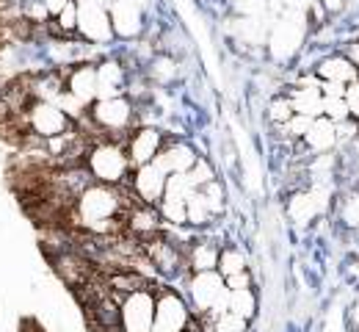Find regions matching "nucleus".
I'll return each instance as SVG.
<instances>
[{"label":"nucleus","instance_id":"nucleus-1","mask_svg":"<svg viewBox=\"0 0 359 332\" xmlns=\"http://www.w3.org/2000/svg\"><path fill=\"white\" fill-rule=\"evenodd\" d=\"M89 125L105 139L128 142V136L138 128V102L128 95L94 100L89 108Z\"/></svg>","mask_w":359,"mask_h":332},{"label":"nucleus","instance_id":"nucleus-2","mask_svg":"<svg viewBox=\"0 0 359 332\" xmlns=\"http://www.w3.org/2000/svg\"><path fill=\"white\" fill-rule=\"evenodd\" d=\"M185 299L194 316L213 321L229 310V288L219 269L213 272H191L185 277Z\"/></svg>","mask_w":359,"mask_h":332},{"label":"nucleus","instance_id":"nucleus-3","mask_svg":"<svg viewBox=\"0 0 359 332\" xmlns=\"http://www.w3.org/2000/svg\"><path fill=\"white\" fill-rule=\"evenodd\" d=\"M86 169L97 183L105 186H128L130 175H133V161L125 150V142H114V139H94L89 155H86Z\"/></svg>","mask_w":359,"mask_h":332},{"label":"nucleus","instance_id":"nucleus-4","mask_svg":"<svg viewBox=\"0 0 359 332\" xmlns=\"http://www.w3.org/2000/svg\"><path fill=\"white\" fill-rule=\"evenodd\" d=\"M310 28V14H299V11H282L269 31V50L273 58L279 61H287L293 58L302 42H304V34Z\"/></svg>","mask_w":359,"mask_h":332},{"label":"nucleus","instance_id":"nucleus-5","mask_svg":"<svg viewBox=\"0 0 359 332\" xmlns=\"http://www.w3.org/2000/svg\"><path fill=\"white\" fill-rule=\"evenodd\" d=\"M22 128L47 142V139H55V136L72 131L75 122L67 111H61V105H55L50 100H34L22 114Z\"/></svg>","mask_w":359,"mask_h":332},{"label":"nucleus","instance_id":"nucleus-6","mask_svg":"<svg viewBox=\"0 0 359 332\" xmlns=\"http://www.w3.org/2000/svg\"><path fill=\"white\" fill-rule=\"evenodd\" d=\"M155 296H158V288H141V291L122 296V302H119V327H122V332H152Z\"/></svg>","mask_w":359,"mask_h":332},{"label":"nucleus","instance_id":"nucleus-7","mask_svg":"<svg viewBox=\"0 0 359 332\" xmlns=\"http://www.w3.org/2000/svg\"><path fill=\"white\" fill-rule=\"evenodd\" d=\"M78 39L89 45H111L114 25H111V11L100 0H78Z\"/></svg>","mask_w":359,"mask_h":332},{"label":"nucleus","instance_id":"nucleus-8","mask_svg":"<svg viewBox=\"0 0 359 332\" xmlns=\"http://www.w3.org/2000/svg\"><path fill=\"white\" fill-rule=\"evenodd\" d=\"M194 319L188 299L175 288H158L155 296V324L152 332H182Z\"/></svg>","mask_w":359,"mask_h":332},{"label":"nucleus","instance_id":"nucleus-9","mask_svg":"<svg viewBox=\"0 0 359 332\" xmlns=\"http://www.w3.org/2000/svg\"><path fill=\"white\" fill-rule=\"evenodd\" d=\"M144 0H114L108 3V11H111V25H114V36L116 39H138L144 31H147V22H144Z\"/></svg>","mask_w":359,"mask_h":332},{"label":"nucleus","instance_id":"nucleus-10","mask_svg":"<svg viewBox=\"0 0 359 332\" xmlns=\"http://www.w3.org/2000/svg\"><path fill=\"white\" fill-rule=\"evenodd\" d=\"M166 139H169V136H166L161 128H155V125H138L133 133L128 136V142H125V150H128L133 166L152 164V161L158 158V152L163 150Z\"/></svg>","mask_w":359,"mask_h":332},{"label":"nucleus","instance_id":"nucleus-11","mask_svg":"<svg viewBox=\"0 0 359 332\" xmlns=\"http://www.w3.org/2000/svg\"><path fill=\"white\" fill-rule=\"evenodd\" d=\"M128 84H130V67L122 58L105 55L97 61V100L128 95Z\"/></svg>","mask_w":359,"mask_h":332},{"label":"nucleus","instance_id":"nucleus-12","mask_svg":"<svg viewBox=\"0 0 359 332\" xmlns=\"http://www.w3.org/2000/svg\"><path fill=\"white\" fill-rule=\"evenodd\" d=\"M166 180L169 175L161 172L155 164H144V166H135L133 175H130V191L135 194L138 202H147V205H158L166 194Z\"/></svg>","mask_w":359,"mask_h":332},{"label":"nucleus","instance_id":"nucleus-13","mask_svg":"<svg viewBox=\"0 0 359 332\" xmlns=\"http://www.w3.org/2000/svg\"><path fill=\"white\" fill-rule=\"evenodd\" d=\"M326 197L329 191L320 189V186H310L304 191H296L290 199H287V216L290 222L296 225H310L313 219H318L326 208Z\"/></svg>","mask_w":359,"mask_h":332},{"label":"nucleus","instance_id":"nucleus-14","mask_svg":"<svg viewBox=\"0 0 359 332\" xmlns=\"http://www.w3.org/2000/svg\"><path fill=\"white\" fill-rule=\"evenodd\" d=\"M196 158H199V152H196V147L191 142H185V139H166L163 150L158 152V158L152 164L161 172H166V175H177V172H188L196 164Z\"/></svg>","mask_w":359,"mask_h":332},{"label":"nucleus","instance_id":"nucleus-15","mask_svg":"<svg viewBox=\"0 0 359 332\" xmlns=\"http://www.w3.org/2000/svg\"><path fill=\"white\" fill-rule=\"evenodd\" d=\"M125 225H128V233L138 241H147V238L163 233V216H161L158 205H147V202H135L125 213Z\"/></svg>","mask_w":359,"mask_h":332},{"label":"nucleus","instance_id":"nucleus-16","mask_svg":"<svg viewBox=\"0 0 359 332\" xmlns=\"http://www.w3.org/2000/svg\"><path fill=\"white\" fill-rule=\"evenodd\" d=\"M287 97L293 102V111L296 114H304V117H323V92H320V81L313 72V78H304L299 81L293 89H287Z\"/></svg>","mask_w":359,"mask_h":332},{"label":"nucleus","instance_id":"nucleus-17","mask_svg":"<svg viewBox=\"0 0 359 332\" xmlns=\"http://www.w3.org/2000/svg\"><path fill=\"white\" fill-rule=\"evenodd\" d=\"M67 92L86 105L97 100V64L94 61H81L75 67H67Z\"/></svg>","mask_w":359,"mask_h":332},{"label":"nucleus","instance_id":"nucleus-18","mask_svg":"<svg viewBox=\"0 0 359 332\" xmlns=\"http://www.w3.org/2000/svg\"><path fill=\"white\" fill-rule=\"evenodd\" d=\"M315 75H318V81H329V84H343V86H348L351 81H357L359 72L357 67H354V61L346 55V53H332V55H326V58H320L318 64H315L313 69Z\"/></svg>","mask_w":359,"mask_h":332},{"label":"nucleus","instance_id":"nucleus-19","mask_svg":"<svg viewBox=\"0 0 359 332\" xmlns=\"http://www.w3.org/2000/svg\"><path fill=\"white\" fill-rule=\"evenodd\" d=\"M219 255H222V244H216L213 238H196L185 249L191 272H213V269H219Z\"/></svg>","mask_w":359,"mask_h":332},{"label":"nucleus","instance_id":"nucleus-20","mask_svg":"<svg viewBox=\"0 0 359 332\" xmlns=\"http://www.w3.org/2000/svg\"><path fill=\"white\" fill-rule=\"evenodd\" d=\"M302 144L313 152V155H326V152H332L334 147H337V125L332 122V119H326V117H318L313 119V125H310V131H307V136L302 139Z\"/></svg>","mask_w":359,"mask_h":332},{"label":"nucleus","instance_id":"nucleus-21","mask_svg":"<svg viewBox=\"0 0 359 332\" xmlns=\"http://www.w3.org/2000/svg\"><path fill=\"white\" fill-rule=\"evenodd\" d=\"M144 75L149 78L152 86L166 89V86H172L180 78V61L172 53H155V58L144 67Z\"/></svg>","mask_w":359,"mask_h":332},{"label":"nucleus","instance_id":"nucleus-22","mask_svg":"<svg viewBox=\"0 0 359 332\" xmlns=\"http://www.w3.org/2000/svg\"><path fill=\"white\" fill-rule=\"evenodd\" d=\"M158 211L166 227H188V199L163 194V199L158 202Z\"/></svg>","mask_w":359,"mask_h":332},{"label":"nucleus","instance_id":"nucleus-23","mask_svg":"<svg viewBox=\"0 0 359 332\" xmlns=\"http://www.w3.org/2000/svg\"><path fill=\"white\" fill-rule=\"evenodd\" d=\"M246 269H249V255L243 252V246H238V244L222 246V255H219V272H222V277H232V274L246 272Z\"/></svg>","mask_w":359,"mask_h":332},{"label":"nucleus","instance_id":"nucleus-24","mask_svg":"<svg viewBox=\"0 0 359 332\" xmlns=\"http://www.w3.org/2000/svg\"><path fill=\"white\" fill-rule=\"evenodd\" d=\"M229 313L252 321L257 316V291L255 288H241V291H229Z\"/></svg>","mask_w":359,"mask_h":332},{"label":"nucleus","instance_id":"nucleus-25","mask_svg":"<svg viewBox=\"0 0 359 332\" xmlns=\"http://www.w3.org/2000/svg\"><path fill=\"white\" fill-rule=\"evenodd\" d=\"M213 219H216V216H213V211L208 208V202H205L202 191L196 189L191 197H188V227L202 230V227H208Z\"/></svg>","mask_w":359,"mask_h":332},{"label":"nucleus","instance_id":"nucleus-26","mask_svg":"<svg viewBox=\"0 0 359 332\" xmlns=\"http://www.w3.org/2000/svg\"><path fill=\"white\" fill-rule=\"evenodd\" d=\"M337 219L343 222V227L357 230V225H359V189L348 191V194H343V197H340V202H337Z\"/></svg>","mask_w":359,"mask_h":332},{"label":"nucleus","instance_id":"nucleus-27","mask_svg":"<svg viewBox=\"0 0 359 332\" xmlns=\"http://www.w3.org/2000/svg\"><path fill=\"white\" fill-rule=\"evenodd\" d=\"M293 114H296V111H293V102H290V97H287V92H285V95L271 97L266 117H269V122L273 125V128H282V125H287Z\"/></svg>","mask_w":359,"mask_h":332},{"label":"nucleus","instance_id":"nucleus-28","mask_svg":"<svg viewBox=\"0 0 359 332\" xmlns=\"http://www.w3.org/2000/svg\"><path fill=\"white\" fill-rule=\"evenodd\" d=\"M188 178H191V183H194V189H202V186L219 180V172H216V166H213V161H210L208 155H199L196 164L188 169Z\"/></svg>","mask_w":359,"mask_h":332},{"label":"nucleus","instance_id":"nucleus-29","mask_svg":"<svg viewBox=\"0 0 359 332\" xmlns=\"http://www.w3.org/2000/svg\"><path fill=\"white\" fill-rule=\"evenodd\" d=\"M310 125H313V117H304V114H293L290 117V122L287 125H282V128H276L287 142H302L304 136H307V131H310Z\"/></svg>","mask_w":359,"mask_h":332},{"label":"nucleus","instance_id":"nucleus-30","mask_svg":"<svg viewBox=\"0 0 359 332\" xmlns=\"http://www.w3.org/2000/svg\"><path fill=\"white\" fill-rule=\"evenodd\" d=\"M202 197H205V202H208V208L213 211V216H222L226 208V191L222 186V180H213V183H208V186H202Z\"/></svg>","mask_w":359,"mask_h":332},{"label":"nucleus","instance_id":"nucleus-31","mask_svg":"<svg viewBox=\"0 0 359 332\" xmlns=\"http://www.w3.org/2000/svg\"><path fill=\"white\" fill-rule=\"evenodd\" d=\"M323 117H326V119H332L334 125H337V122L351 119L348 105H346V95L343 97H326L323 95Z\"/></svg>","mask_w":359,"mask_h":332},{"label":"nucleus","instance_id":"nucleus-32","mask_svg":"<svg viewBox=\"0 0 359 332\" xmlns=\"http://www.w3.org/2000/svg\"><path fill=\"white\" fill-rule=\"evenodd\" d=\"M210 332H249V321L226 310L219 319L210 321Z\"/></svg>","mask_w":359,"mask_h":332},{"label":"nucleus","instance_id":"nucleus-33","mask_svg":"<svg viewBox=\"0 0 359 332\" xmlns=\"http://www.w3.org/2000/svg\"><path fill=\"white\" fill-rule=\"evenodd\" d=\"M235 11H238V17L266 20V17H271V3L269 0H235Z\"/></svg>","mask_w":359,"mask_h":332},{"label":"nucleus","instance_id":"nucleus-34","mask_svg":"<svg viewBox=\"0 0 359 332\" xmlns=\"http://www.w3.org/2000/svg\"><path fill=\"white\" fill-rule=\"evenodd\" d=\"M194 191H196V189H194V183H191L188 172L169 175V180H166V194H172V197H180V199H188Z\"/></svg>","mask_w":359,"mask_h":332},{"label":"nucleus","instance_id":"nucleus-35","mask_svg":"<svg viewBox=\"0 0 359 332\" xmlns=\"http://www.w3.org/2000/svg\"><path fill=\"white\" fill-rule=\"evenodd\" d=\"M346 105H348L351 119H354V122H359V78H357V81H351V84L346 86Z\"/></svg>","mask_w":359,"mask_h":332},{"label":"nucleus","instance_id":"nucleus-36","mask_svg":"<svg viewBox=\"0 0 359 332\" xmlns=\"http://www.w3.org/2000/svg\"><path fill=\"white\" fill-rule=\"evenodd\" d=\"M224 283L229 291H241V288H255V277H252V269L246 272H238L232 277H224Z\"/></svg>","mask_w":359,"mask_h":332},{"label":"nucleus","instance_id":"nucleus-37","mask_svg":"<svg viewBox=\"0 0 359 332\" xmlns=\"http://www.w3.org/2000/svg\"><path fill=\"white\" fill-rule=\"evenodd\" d=\"M285 11H299V14H310L315 0H279Z\"/></svg>","mask_w":359,"mask_h":332},{"label":"nucleus","instance_id":"nucleus-38","mask_svg":"<svg viewBox=\"0 0 359 332\" xmlns=\"http://www.w3.org/2000/svg\"><path fill=\"white\" fill-rule=\"evenodd\" d=\"M320 92L326 97H343L346 95V86L343 84H329V81H320Z\"/></svg>","mask_w":359,"mask_h":332},{"label":"nucleus","instance_id":"nucleus-39","mask_svg":"<svg viewBox=\"0 0 359 332\" xmlns=\"http://www.w3.org/2000/svg\"><path fill=\"white\" fill-rule=\"evenodd\" d=\"M320 6L326 14H340L346 8V0H320Z\"/></svg>","mask_w":359,"mask_h":332},{"label":"nucleus","instance_id":"nucleus-40","mask_svg":"<svg viewBox=\"0 0 359 332\" xmlns=\"http://www.w3.org/2000/svg\"><path fill=\"white\" fill-rule=\"evenodd\" d=\"M42 3H45V6H47V11H50V17H55V14H58V11H61V8L67 6V3H72V0H42Z\"/></svg>","mask_w":359,"mask_h":332},{"label":"nucleus","instance_id":"nucleus-41","mask_svg":"<svg viewBox=\"0 0 359 332\" xmlns=\"http://www.w3.org/2000/svg\"><path fill=\"white\" fill-rule=\"evenodd\" d=\"M346 55H348V58L354 61V67H357V72H359V39H357V42H351V45H348V50H346Z\"/></svg>","mask_w":359,"mask_h":332},{"label":"nucleus","instance_id":"nucleus-42","mask_svg":"<svg viewBox=\"0 0 359 332\" xmlns=\"http://www.w3.org/2000/svg\"><path fill=\"white\" fill-rule=\"evenodd\" d=\"M351 324H354V330H359V302L351 307Z\"/></svg>","mask_w":359,"mask_h":332},{"label":"nucleus","instance_id":"nucleus-43","mask_svg":"<svg viewBox=\"0 0 359 332\" xmlns=\"http://www.w3.org/2000/svg\"><path fill=\"white\" fill-rule=\"evenodd\" d=\"M22 332H42V330H39V327H36V324H34V321H28V324H25V327H22Z\"/></svg>","mask_w":359,"mask_h":332},{"label":"nucleus","instance_id":"nucleus-44","mask_svg":"<svg viewBox=\"0 0 359 332\" xmlns=\"http://www.w3.org/2000/svg\"><path fill=\"white\" fill-rule=\"evenodd\" d=\"M354 233H357V238H359V225H357V230H354Z\"/></svg>","mask_w":359,"mask_h":332},{"label":"nucleus","instance_id":"nucleus-45","mask_svg":"<svg viewBox=\"0 0 359 332\" xmlns=\"http://www.w3.org/2000/svg\"><path fill=\"white\" fill-rule=\"evenodd\" d=\"M100 3H105V6H108V0H100Z\"/></svg>","mask_w":359,"mask_h":332},{"label":"nucleus","instance_id":"nucleus-46","mask_svg":"<svg viewBox=\"0 0 359 332\" xmlns=\"http://www.w3.org/2000/svg\"><path fill=\"white\" fill-rule=\"evenodd\" d=\"M357 332H359V330H357Z\"/></svg>","mask_w":359,"mask_h":332}]
</instances>
